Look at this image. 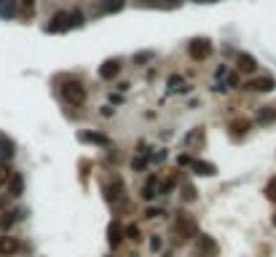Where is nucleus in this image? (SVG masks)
I'll use <instances>...</instances> for the list:
<instances>
[{"label": "nucleus", "mask_w": 276, "mask_h": 257, "mask_svg": "<svg viewBox=\"0 0 276 257\" xmlns=\"http://www.w3.org/2000/svg\"><path fill=\"white\" fill-rule=\"evenodd\" d=\"M62 99L73 107H81L83 102H86V89H83L81 80H67V83H62Z\"/></svg>", "instance_id": "1"}, {"label": "nucleus", "mask_w": 276, "mask_h": 257, "mask_svg": "<svg viewBox=\"0 0 276 257\" xmlns=\"http://www.w3.org/2000/svg\"><path fill=\"white\" fill-rule=\"evenodd\" d=\"M174 236H177L180 241L196 239V236H199V225H196V220L188 217V214H177V217H174Z\"/></svg>", "instance_id": "2"}, {"label": "nucleus", "mask_w": 276, "mask_h": 257, "mask_svg": "<svg viewBox=\"0 0 276 257\" xmlns=\"http://www.w3.org/2000/svg\"><path fill=\"white\" fill-rule=\"evenodd\" d=\"M102 193H105V201L115 206L118 201H124V198H126V185H124V180H121V177H113L110 182H105V185H102Z\"/></svg>", "instance_id": "3"}, {"label": "nucleus", "mask_w": 276, "mask_h": 257, "mask_svg": "<svg viewBox=\"0 0 276 257\" xmlns=\"http://www.w3.org/2000/svg\"><path fill=\"white\" fill-rule=\"evenodd\" d=\"M188 54L193 62H204V59H209L212 54V43L206 40V37H193V40L188 43Z\"/></svg>", "instance_id": "4"}, {"label": "nucleus", "mask_w": 276, "mask_h": 257, "mask_svg": "<svg viewBox=\"0 0 276 257\" xmlns=\"http://www.w3.org/2000/svg\"><path fill=\"white\" fill-rule=\"evenodd\" d=\"M196 252H199V257H217V252H220V246H217V241L212 239V236H196Z\"/></svg>", "instance_id": "5"}, {"label": "nucleus", "mask_w": 276, "mask_h": 257, "mask_svg": "<svg viewBox=\"0 0 276 257\" xmlns=\"http://www.w3.org/2000/svg\"><path fill=\"white\" fill-rule=\"evenodd\" d=\"M67 30H70V16H67V11H56V14L49 19V24H46V32H51V35L67 32Z\"/></svg>", "instance_id": "6"}, {"label": "nucleus", "mask_w": 276, "mask_h": 257, "mask_svg": "<svg viewBox=\"0 0 276 257\" xmlns=\"http://www.w3.org/2000/svg\"><path fill=\"white\" fill-rule=\"evenodd\" d=\"M274 86H276L274 78H252V80H247V83H244V89L255 91V94H265V91H271Z\"/></svg>", "instance_id": "7"}, {"label": "nucleus", "mask_w": 276, "mask_h": 257, "mask_svg": "<svg viewBox=\"0 0 276 257\" xmlns=\"http://www.w3.org/2000/svg\"><path fill=\"white\" fill-rule=\"evenodd\" d=\"M236 67H239V73H255V70H258V59L247 51H239L236 54Z\"/></svg>", "instance_id": "8"}, {"label": "nucleus", "mask_w": 276, "mask_h": 257, "mask_svg": "<svg viewBox=\"0 0 276 257\" xmlns=\"http://www.w3.org/2000/svg\"><path fill=\"white\" fill-rule=\"evenodd\" d=\"M185 147L188 150H201L204 147V126H196L193 131L185 134Z\"/></svg>", "instance_id": "9"}, {"label": "nucleus", "mask_w": 276, "mask_h": 257, "mask_svg": "<svg viewBox=\"0 0 276 257\" xmlns=\"http://www.w3.org/2000/svg\"><path fill=\"white\" fill-rule=\"evenodd\" d=\"M121 241H124V225H121L118 220H113V222L108 225V244L115 249V246H118Z\"/></svg>", "instance_id": "10"}, {"label": "nucleus", "mask_w": 276, "mask_h": 257, "mask_svg": "<svg viewBox=\"0 0 276 257\" xmlns=\"http://www.w3.org/2000/svg\"><path fill=\"white\" fill-rule=\"evenodd\" d=\"M118 73H121V64L115 62V59H108L105 64H99V78H102V80L118 78Z\"/></svg>", "instance_id": "11"}, {"label": "nucleus", "mask_w": 276, "mask_h": 257, "mask_svg": "<svg viewBox=\"0 0 276 257\" xmlns=\"http://www.w3.org/2000/svg\"><path fill=\"white\" fill-rule=\"evenodd\" d=\"M274 121H276V107L274 105H265L255 112V123H260V126H268V123H274Z\"/></svg>", "instance_id": "12"}, {"label": "nucleus", "mask_w": 276, "mask_h": 257, "mask_svg": "<svg viewBox=\"0 0 276 257\" xmlns=\"http://www.w3.org/2000/svg\"><path fill=\"white\" fill-rule=\"evenodd\" d=\"M190 169H193L196 174H201V177H215V174H217V166L209 164V161H201V158H193Z\"/></svg>", "instance_id": "13"}, {"label": "nucleus", "mask_w": 276, "mask_h": 257, "mask_svg": "<svg viewBox=\"0 0 276 257\" xmlns=\"http://www.w3.org/2000/svg\"><path fill=\"white\" fill-rule=\"evenodd\" d=\"M156 196H158V180H156V174H150L147 182L142 185V190H140V198L142 201H153Z\"/></svg>", "instance_id": "14"}, {"label": "nucleus", "mask_w": 276, "mask_h": 257, "mask_svg": "<svg viewBox=\"0 0 276 257\" xmlns=\"http://www.w3.org/2000/svg\"><path fill=\"white\" fill-rule=\"evenodd\" d=\"M11 158H14V142H11V137H6L0 131V164H8Z\"/></svg>", "instance_id": "15"}, {"label": "nucleus", "mask_w": 276, "mask_h": 257, "mask_svg": "<svg viewBox=\"0 0 276 257\" xmlns=\"http://www.w3.org/2000/svg\"><path fill=\"white\" fill-rule=\"evenodd\" d=\"M19 241L14 236H0V255H17Z\"/></svg>", "instance_id": "16"}, {"label": "nucleus", "mask_w": 276, "mask_h": 257, "mask_svg": "<svg viewBox=\"0 0 276 257\" xmlns=\"http://www.w3.org/2000/svg\"><path fill=\"white\" fill-rule=\"evenodd\" d=\"M249 128H252V121H249V118H236V121L231 123V134H233V137H244Z\"/></svg>", "instance_id": "17"}, {"label": "nucleus", "mask_w": 276, "mask_h": 257, "mask_svg": "<svg viewBox=\"0 0 276 257\" xmlns=\"http://www.w3.org/2000/svg\"><path fill=\"white\" fill-rule=\"evenodd\" d=\"M124 3L126 0H102L99 3V14H118V11H124Z\"/></svg>", "instance_id": "18"}, {"label": "nucleus", "mask_w": 276, "mask_h": 257, "mask_svg": "<svg viewBox=\"0 0 276 257\" xmlns=\"http://www.w3.org/2000/svg\"><path fill=\"white\" fill-rule=\"evenodd\" d=\"M8 193H11L14 198L24 193V177L22 174H11V180H8Z\"/></svg>", "instance_id": "19"}, {"label": "nucleus", "mask_w": 276, "mask_h": 257, "mask_svg": "<svg viewBox=\"0 0 276 257\" xmlns=\"http://www.w3.org/2000/svg\"><path fill=\"white\" fill-rule=\"evenodd\" d=\"M78 139L81 142H92V145H108V137L97 134V131H83V134H78Z\"/></svg>", "instance_id": "20"}, {"label": "nucleus", "mask_w": 276, "mask_h": 257, "mask_svg": "<svg viewBox=\"0 0 276 257\" xmlns=\"http://www.w3.org/2000/svg\"><path fill=\"white\" fill-rule=\"evenodd\" d=\"M14 14H17V0H0V16L11 19Z\"/></svg>", "instance_id": "21"}, {"label": "nucleus", "mask_w": 276, "mask_h": 257, "mask_svg": "<svg viewBox=\"0 0 276 257\" xmlns=\"http://www.w3.org/2000/svg\"><path fill=\"white\" fill-rule=\"evenodd\" d=\"M67 16H70V30L73 27H83V21H86L83 11H67Z\"/></svg>", "instance_id": "22"}, {"label": "nucleus", "mask_w": 276, "mask_h": 257, "mask_svg": "<svg viewBox=\"0 0 276 257\" xmlns=\"http://www.w3.org/2000/svg\"><path fill=\"white\" fill-rule=\"evenodd\" d=\"M183 201H188V203L196 201V187L190 182H183Z\"/></svg>", "instance_id": "23"}, {"label": "nucleus", "mask_w": 276, "mask_h": 257, "mask_svg": "<svg viewBox=\"0 0 276 257\" xmlns=\"http://www.w3.org/2000/svg\"><path fill=\"white\" fill-rule=\"evenodd\" d=\"M147 164H150V158H147V155H137V158L131 161V169H134V171H145Z\"/></svg>", "instance_id": "24"}, {"label": "nucleus", "mask_w": 276, "mask_h": 257, "mask_svg": "<svg viewBox=\"0 0 276 257\" xmlns=\"http://www.w3.org/2000/svg\"><path fill=\"white\" fill-rule=\"evenodd\" d=\"M17 214H19V212H3V217H0V228L8 230V228L14 225V220H17Z\"/></svg>", "instance_id": "25"}, {"label": "nucleus", "mask_w": 276, "mask_h": 257, "mask_svg": "<svg viewBox=\"0 0 276 257\" xmlns=\"http://www.w3.org/2000/svg\"><path fill=\"white\" fill-rule=\"evenodd\" d=\"M11 174H14L11 166H8V164H0V185H6V182L11 180Z\"/></svg>", "instance_id": "26"}, {"label": "nucleus", "mask_w": 276, "mask_h": 257, "mask_svg": "<svg viewBox=\"0 0 276 257\" xmlns=\"http://www.w3.org/2000/svg\"><path fill=\"white\" fill-rule=\"evenodd\" d=\"M169 83H172V91H188V89H190V86H185V80L180 78V75H174Z\"/></svg>", "instance_id": "27"}, {"label": "nucleus", "mask_w": 276, "mask_h": 257, "mask_svg": "<svg viewBox=\"0 0 276 257\" xmlns=\"http://www.w3.org/2000/svg\"><path fill=\"white\" fill-rule=\"evenodd\" d=\"M174 182H177V177H166V180H164L161 182V185H158V193H169V190H172V187H174Z\"/></svg>", "instance_id": "28"}, {"label": "nucleus", "mask_w": 276, "mask_h": 257, "mask_svg": "<svg viewBox=\"0 0 276 257\" xmlns=\"http://www.w3.org/2000/svg\"><path fill=\"white\" fill-rule=\"evenodd\" d=\"M124 233H126V239H131V241H140V239H142V236H140V228H137V225H129Z\"/></svg>", "instance_id": "29"}, {"label": "nucleus", "mask_w": 276, "mask_h": 257, "mask_svg": "<svg viewBox=\"0 0 276 257\" xmlns=\"http://www.w3.org/2000/svg\"><path fill=\"white\" fill-rule=\"evenodd\" d=\"M265 196H268L271 201H276V177L268 182V185H265Z\"/></svg>", "instance_id": "30"}, {"label": "nucleus", "mask_w": 276, "mask_h": 257, "mask_svg": "<svg viewBox=\"0 0 276 257\" xmlns=\"http://www.w3.org/2000/svg\"><path fill=\"white\" fill-rule=\"evenodd\" d=\"M180 3H183V0H158L161 8H180Z\"/></svg>", "instance_id": "31"}, {"label": "nucleus", "mask_w": 276, "mask_h": 257, "mask_svg": "<svg viewBox=\"0 0 276 257\" xmlns=\"http://www.w3.org/2000/svg\"><path fill=\"white\" fill-rule=\"evenodd\" d=\"M150 56H153L150 51H140V54H134V62H137V64H142V62H147Z\"/></svg>", "instance_id": "32"}, {"label": "nucleus", "mask_w": 276, "mask_h": 257, "mask_svg": "<svg viewBox=\"0 0 276 257\" xmlns=\"http://www.w3.org/2000/svg\"><path fill=\"white\" fill-rule=\"evenodd\" d=\"M225 86L236 89V86H239V75H236V73H228V78H225Z\"/></svg>", "instance_id": "33"}, {"label": "nucleus", "mask_w": 276, "mask_h": 257, "mask_svg": "<svg viewBox=\"0 0 276 257\" xmlns=\"http://www.w3.org/2000/svg\"><path fill=\"white\" fill-rule=\"evenodd\" d=\"M161 209H147V212H145V220H156V217H161Z\"/></svg>", "instance_id": "34"}, {"label": "nucleus", "mask_w": 276, "mask_h": 257, "mask_svg": "<svg viewBox=\"0 0 276 257\" xmlns=\"http://www.w3.org/2000/svg\"><path fill=\"white\" fill-rule=\"evenodd\" d=\"M177 164H180V166H190V164H193V158L185 153V155H180V158H177Z\"/></svg>", "instance_id": "35"}, {"label": "nucleus", "mask_w": 276, "mask_h": 257, "mask_svg": "<svg viewBox=\"0 0 276 257\" xmlns=\"http://www.w3.org/2000/svg\"><path fill=\"white\" fill-rule=\"evenodd\" d=\"M150 249H161V236H150Z\"/></svg>", "instance_id": "36"}, {"label": "nucleus", "mask_w": 276, "mask_h": 257, "mask_svg": "<svg viewBox=\"0 0 276 257\" xmlns=\"http://www.w3.org/2000/svg\"><path fill=\"white\" fill-rule=\"evenodd\" d=\"M22 3H24V5H27V8H30V5H33V0H22Z\"/></svg>", "instance_id": "37"}, {"label": "nucleus", "mask_w": 276, "mask_h": 257, "mask_svg": "<svg viewBox=\"0 0 276 257\" xmlns=\"http://www.w3.org/2000/svg\"><path fill=\"white\" fill-rule=\"evenodd\" d=\"M196 3H206V0H196Z\"/></svg>", "instance_id": "38"}, {"label": "nucleus", "mask_w": 276, "mask_h": 257, "mask_svg": "<svg viewBox=\"0 0 276 257\" xmlns=\"http://www.w3.org/2000/svg\"><path fill=\"white\" fill-rule=\"evenodd\" d=\"M274 225H276V214H274Z\"/></svg>", "instance_id": "39"}]
</instances>
